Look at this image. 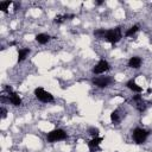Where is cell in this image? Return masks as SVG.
I'll use <instances>...</instances> for the list:
<instances>
[{"instance_id": "obj_20", "label": "cell", "mask_w": 152, "mask_h": 152, "mask_svg": "<svg viewBox=\"0 0 152 152\" xmlns=\"http://www.w3.org/2000/svg\"><path fill=\"white\" fill-rule=\"evenodd\" d=\"M133 100H134V101H141V100H142V96H141V95H134V96H133Z\"/></svg>"}, {"instance_id": "obj_21", "label": "cell", "mask_w": 152, "mask_h": 152, "mask_svg": "<svg viewBox=\"0 0 152 152\" xmlns=\"http://www.w3.org/2000/svg\"><path fill=\"white\" fill-rule=\"evenodd\" d=\"M102 2H103V1H101V0H100V1H96V5H101Z\"/></svg>"}, {"instance_id": "obj_6", "label": "cell", "mask_w": 152, "mask_h": 152, "mask_svg": "<svg viewBox=\"0 0 152 152\" xmlns=\"http://www.w3.org/2000/svg\"><path fill=\"white\" fill-rule=\"evenodd\" d=\"M110 78L109 77H94L93 78V83L96 86V87H99V88H106V87H108L109 86V83H110Z\"/></svg>"}, {"instance_id": "obj_7", "label": "cell", "mask_w": 152, "mask_h": 152, "mask_svg": "<svg viewBox=\"0 0 152 152\" xmlns=\"http://www.w3.org/2000/svg\"><path fill=\"white\" fill-rule=\"evenodd\" d=\"M8 101L13 104V106H20L21 104V99L19 97V95L17 93H10L8 94Z\"/></svg>"}, {"instance_id": "obj_1", "label": "cell", "mask_w": 152, "mask_h": 152, "mask_svg": "<svg viewBox=\"0 0 152 152\" xmlns=\"http://www.w3.org/2000/svg\"><path fill=\"white\" fill-rule=\"evenodd\" d=\"M121 38H122V33H121V27H120V26L106 31L104 39H106L108 43H110V44H115V43H118Z\"/></svg>"}, {"instance_id": "obj_11", "label": "cell", "mask_w": 152, "mask_h": 152, "mask_svg": "<svg viewBox=\"0 0 152 152\" xmlns=\"http://www.w3.org/2000/svg\"><path fill=\"white\" fill-rule=\"evenodd\" d=\"M50 36L49 34H46V33H38L37 36H36V40L39 43V44H46L49 40H50Z\"/></svg>"}, {"instance_id": "obj_16", "label": "cell", "mask_w": 152, "mask_h": 152, "mask_svg": "<svg viewBox=\"0 0 152 152\" xmlns=\"http://www.w3.org/2000/svg\"><path fill=\"white\" fill-rule=\"evenodd\" d=\"M106 31H107V30H104V28H99V30H95V31H94V36H96L97 38H104Z\"/></svg>"}, {"instance_id": "obj_3", "label": "cell", "mask_w": 152, "mask_h": 152, "mask_svg": "<svg viewBox=\"0 0 152 152\" xmlns=\"http://www.w3.org/2000/svg\"><path fill=\"white\" fill-rule=\"evenodd\" d=\"M34 95H36V97H37L39 101H42V102H52V101H53V95H52L51 93L46 91L45 89L40 88V87L34 89Z\"/></svg>"}, {"instance_id": "obj_2", "label": "cell", "mask_w": 152, "mask_h": 152, "mask_svg": "<svg viewBox=\"0 0 152 152\" xmlns=\"http://www.w3.org/2000/svg\"><path fill=\"white\" fill-rule=\"evenodd\" d=\"M46 139H48V141H50V142L61 141V140L66 139V133H65L63 129L57 128V129H53V131L49 132L48 135H46Z\"/></svg>"}, {"instance_id": "obj_4", "label": "cell", "mask_w": 152, "mask_h": 152, "mask_svg": "<svg viewBox=\"0 0 152 152\" xmlns=\"http://www.w3.org/2000/svg\"><path fill=\"white\" fill-rule=\"evenodd\" d=\"M133 140L137 142V144H142V142H145V140L147 139V137H148V132L146 131V129H142V128H135L134 131H133Z\"/></svg>"}, {"instance_id": "obj_13", "label": "cell", "mask_w": 152, "mask_h": 152, "mask_svg": "<svg viewBox=\"0 0 152 152\" xmlns=\"http://www.w3.org/2000/svg\"><path fill=\"white\" fill-rule=\"evenodd\" d=\"M28 53H30V49H20L18 51V62H23Z\"/></svg>"}, {"instance_id": "obj_12", "label": "cell", "mask_w": 152, "mask_h": 152, "mask_svg": "<svg viewBox=\"0 0 152 152\" xmlns=\"http://www.w3.org/2000/svg\"><path fill=\"white\" fill-rule=\"evenodd\" d=\"M71 19V18H75V15L74 14H63V15H61V14H58V15H56L55 17V19H53V21L55 23H57V24H62L65 19Z\"/></svg>"}, {"instance_id": "obj_18", "label": "cell", "mask_w": 152, "mask_h": 152, "mask_svg": "<svg viewBox=\"0 0 152 152\" xmlns=\"http://www.w3.org/2000/svg\"><path fill=\"white\" fill-rule=\"evenodd\" d=\"M89 134L93 135L94 138L95 137H99V129L95 128V127H91V128H89Z\"/></svg>"}, {"instance_id": "obj_5", "label": "cell", "mask_w": 152, "mask_h": 152, "mask_svg": "<svg viewBox=\"0 0 152 152\" xmlns=\"http://www.w3.org/2000/svg\"><path fill=\"white\" fill-rule=\"evenodd\" d=\"M108 70H109V63H108L107 61H104V59L99 61V63L93 68V72L96 74V75L103 74V72H106V71H108Z\"/></svg>"}, {"instance_id": "obj_9", "label": "cell", "mask_w": 152, "mask_h": 152, "mask_svg": "<svg viewBox=\"0 0 152 152\" xmlns=\"http://www.w3.org/2000/svg\"><path fill=\"white\" fill-rule=\"evenodd\" d=\"M126 87H127L128 89H131L132 91H135V93H141V91H142V88H141L140 86H138L134 80H129V81L126 83Z\"/></svg>"}, {"instance_id": "obj_19", "label": "cell", "mask_w": 152, "mask_h": 152, "mask_svg": "<svg viewBox=\"0 0 152 152\" xmlns=\"http://www.w3.org/2000/svg\"><path fill=\"white\" fill-rule=\"evenodd\" d=\"M0 112H1V118H2V119H5V118L7 116V110H6V109H5L4 107H1Z\"/></svg>"}, {"instance_id": "obj_10", "label": "cell", "mask_w": 152, "mask_h": 152, "mask_svg": "<svg viewBox=\"0 0 152 152\" xmlns=\"http://www.w3.org/2000/svg\"><path fill=\"white\" fill-rule=\"evenodd\" d=\"M102 140H103V139H102L101 137H95L94 139H91V140L88 142L89 148H91V150H99V145L101 144Z\"/></svg>"}, {"instance_id": "obj_15", "label": "cell", "mask_w": 152, "mask_h": 152, "mask_svg": "<svg viewBox=\"0 0 152 152\" xmlns=\"http://www.w3.org/2000/svg\"><path fill=\"white\" fill-rule=\"evenodd\" d=\"M12 4V1H10V0H7V1H1L0 2V10L4 12V13H7V8H8V6Z\"/></svg>"}, {"instance_id": "obj_14", "label": "cell", "mask_w": 152, "mask_h": 152, "mask_svg": "<svg viewBox=\"0 0 152 152\" xmlns=\"http://www.w3.org/2000/svg\"><path fill=\"white\" fill-rule=\"evenodd\" d=\"M138 30H139V26H138V25H134V26H132L129 30H127V31H126L125 36H126V37H131V36H133L134 33H137V32H138Z\"/></svg>"}, {"instance_id": "obj_8", "label": "cell", "mask_w": 152, "mask_h": 152, "mask_svg": "<svg viewBox=\"0 0 152 152\" xmlns=\"http://www.w3.org/2000/svg\"><path fill=\"white\" fill-rule=\"evenodd\" d=\"M141 65V58L138 57V56H134V57H131L129 61H128V66L133 68V69H138L140 68Z\"/></svg>"}, {"instance_id": "obj_17", "label": "cell", "mask_w": 152, "mask_h": 152, "mask_svg": "<svg viewBox=\"0 0 152 152\" xmlns=\"http://www.w3.org/2000/svg\"><path fill=\"white\" fill-rule=\"evenodd\" d=\"M110 120L113 122H118L119 121V110H113L110 114Z\"/></svg>"}]
</instances>
